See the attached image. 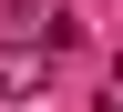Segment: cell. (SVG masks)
<instances>
[{"label":"cell","mask_w":123,"mask_h":112,"mask_svg":"<svg viewBox=\"0 0 123 112\" xmlns=\"http://www.w3.org/2000/svg\"><path fill=\"white\" fill-rule=\"evenodd\" d=\"M51 92V41H0V102Z\"/></svg>","instance_id":"cell-1"}]
</instances>
